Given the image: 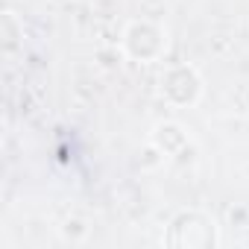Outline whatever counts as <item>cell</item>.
I'll return each instance as SVG.
<instances>
[{"mask_svg":"<svg viewBox=\"0 0 249 249\" xmlns=\"http://www.w3.org/2000/svg\"><path fill=\"white\" fill-rule=\"evenodd\" d=\"M240 246H249V226H240V231H237V237H234Z\"/></svg>","mask_w":249,"mask_h":249,"instance_id":"5b68a950","label":"cell"},{"mask_svg":"<svg viewBox=\"0 0 249 249\" xmlns=\"http://www.w3.org/2000/svg\"><path fill=\"white\" fill-rule=\"evenodd\" d=\"M161 243L167 249H217L223 246V229L202 208H179L167 220Z\"/></svg>","mask_w":249,"mask_h":249,"instance_id":"6da1fadb","label":"cell"},{"mask_svg":"<svg viewBox=\"0 0 249 249\" xmlns=\"http://www.w3.org/2000/svg\"><path fill=\"white\" fill-rule=\"evenodd\" d=\"M147 144L161 156V159H182L188 156L194 138L188 132L185 123L173 120V117H164V120H156L150 132H147Z\"/></svg>","mask_w":249,"mask_h":249,"instance_id":"277c9868","label":"cell"},{"mask_svg":"<svg viewBox=\"0 0 249 249\" xmlns=\"http://www.w3.org/2000/svg\"><path fill=\"white\" fill-rule=\"evenodd\" d=\"M202 94H205V76L191 62L164 65V71L159 73V97L170 108H194L199 106Z\"/></svg>","mask_w":249,"mask_h":249,"instance_id":"3957f363","label":"cell"},{"mask_svg":"<svg viewBox=\"0 0 249 249\" xmlns=\"http://www.w3.org/2000/svg\"><path fill=\"white\" fill-rule=\"evenodd\" d=\"M170 50V30L153 18H132L120 30V53L135 65H159Z\"/></svg>","mask_w":249,"mask_h":249,"instance_id":"7a4b0ae2","label":"cell"}]
</instances>
